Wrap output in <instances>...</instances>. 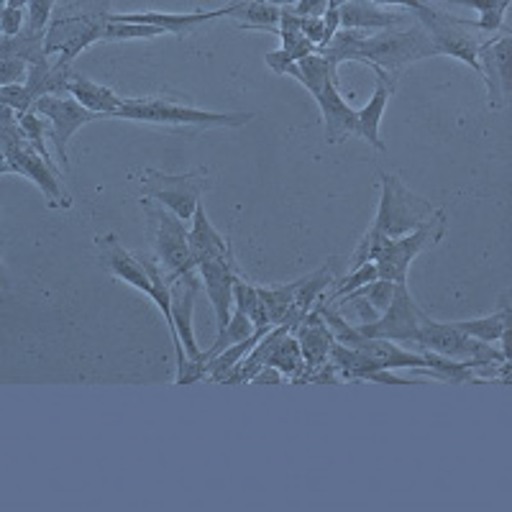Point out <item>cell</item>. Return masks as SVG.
Listing matches in <instances>:
<instances>
[{
  "label": "cell",
  "instance_id": "39",
  "mask_svg": "<svg viewBox=\"0 0 512 512\" xmlns=\"http://www.w3.org/2000/svg\"><path fill=\"white\" fill-rule=\"evenodd\" d=\"M282 382H287L285 374L274 367H262L259 372L254 374V377L249 379V384H282Z\"/></svg>",
  "mask_w": 512,
  "mask_h": 512
},
{
  "label": "cell",
  "instance_id": "17",
  "mask_svg": "<svg viewBox=\"0 0 512 512\" xmlns=\"http://www.w3.org/2000/svg\"><path fill=\"white\" fill-rule=\"evenodd\" d=\"M295 333L297 344H300V351H303V361H305V377L313 374L315 369H320L331 356V346H333V333L331 328L326 326V320L323 315L318 313V308H313L310 313H305V318L292 328ZM303 377V382H305Z\"/></svg>",
  "mask_w": 512,
  "mask_h": 512
},
{
  "label": "cell",
  "instance_id": "33",
  "mask_svg": "<svg viewBox=\"0 0 512 512\" xmlns=\"http://www.w3.org/2000/svg\"><path fill=\"white\" fill-rule=\"evenodd\" d=\"M57 0H26V26L34 34H44L52 21V11Z\"/></svg>",
  "mask_w": 512,
  "mask_h": 512
},
{
  "label": "cell",
  "instance_id": "37",
  "mask_svg": "<svg viewBox=\"0 0 512 512\" xmlns=\"http://www.w3.org/2000/svg\"><path fill=\"white\" fill-rule=\"evenodd\" d=\"M292 13L297 16H318L323 18V13L328 11V0H297L295 6H290Z\"/></svg>",
  "mask_w": 512,
  "mask_h": 512
},
{
  "label": "cell",
  "instance_id": "16",
  "mask_svg": "<svg viewBox=\"0 0 512 512\" xmlns=\"http://www.w3.org/2000/svg\"><path fill=\"white\" fill-rule=\"evenodd\" d=\"M233 8L236 3L226 8H218V11H195V13H159V11H146V13H111V18L116 21H131V24H152L159 26L164 34L185 36L198 26L210 24V21H218V18L233 16Z\"/></svg>",
  "mask_w": 512,
  "mask_h": 512
},
{
  "label": "cell",
  "instance_id": "4",
  "mask_svg": "<svg viewBox=\"0 0 512 512\" xmlns=\"http://www.w3.org/2000/svg\"><path fill=\"white\" fill-rule=\"evenodd\" d=\"M413 346H423V349L436 351V354L448 356V359L454 361H466L474 369L510 361L507 351L492 349V344H484L479 338H472L469 333L459 331L454 323H438V320L428 318V315H423V320H420L418 338H415Z\"/></svg>",
  "mask_w": 512,
  "mask_h": 512
},
{
  "label": "cell",
  "instance_id": "5",
  "mask_svg": "<svg viewBox=\"0 0 512 512\" xmlns=\"http://www.w3.org/2000/svg\"><path fill=\"white\" fill-rule=\"evenodd\" d=\"M446 233V213L438 210V216L415 231L397 236V239H382L377 251H374V267L382 280L390 282H408V269L415 256L423 254L425 249L436 246Z\"/></svg>",
  "mask_w": 512,
  "mask_h": 512
},
{
  "label": "cell",
  "instance_id": "43",
  "mask_svg": "<svg viewBox=\"0 0 512 512\" xmlns=\"http://www.w3.org/2000/svg\"><path fill=\"white\" fill-rule=\"evenodd\" d=\"M8 8H26V0H8Z\"/></svg>",
  "mask_w": 512,
  "mask_h": 512
},
{
  "label": "cell",
  "instance_id": "12",
  "mask_svg": "<svg viewBox=\"0 0 512 512\" xmlns=\"http://www.w3.org/2000/svg\"><path fill=\"white\" fill-rule=\"evenodd\" d=\"M39 116H44L49 121V134H52V144L57 149L59 159H62V167H67V144H70L72 136L80 131L85 123H93L95 118H103L98 113L82 108L72 95L67 93H47L39 95L34 103V108Z\"/></svg>",
  "mask_w": 512,
  "mask_h": 512
},
{
  "label": "cell",
  "instance_id": "21",
  "mask_svg": "<svg viewBox=\"0 0 512 512\" xmlns=\"http://www.w3.org/2000/svg\"><path fill=\"white\" fill-rule=\"evenodd\" d=\"M190 221L192 226L187 228V244H190L195 267H198L200 262H208V259H223V256H231V246H228V241L216 231V226L210 223L203 205L195 208Z\"/></svg>",
  "mask_w": 512,
  "mask_h": 512
},
{
  "label": "cell",
  "instance_id": "15",
  "mask_svg": "<svg viewBox=\"0 0 512 512\" xmlns=\"http://www.w3.org/2000/svg\"><path fill=\"white\" fill-rule=\"evenodd\" d=\"M98 249L100 262H103V267L108 269L116 280L126 282V285H131L134 290L144 292L146 297H152V277H149V272H146V267L141 264L139 256H134L131 251L123 249V244L118 241L116 233H108V236L98 239Z\"/></svg>",
  "mask_w": 512,
  "mask_h": 512
},
{
  "label": "cell",
  "instance_id": "18",
  "mask_svg": "<svg viewBox=\"0 0 512 512\" xmlns=\"http://www.w3.org/2000/svg\"><path fill=\"white\" fill-rule=\"evenodd\" d=\"M338 80H328L318 93H313V100L318 103L326 123V141L328 144H341L346 136H356V111L338 93Z\"/></svg>",
  "mask_w": 512,
  "mask_h": 512
},
{
  "label": "cell",
  "instance_id": "32",
  "mask_svg": "<svg viewBox=\"0 0 512 512\" xmlns=\"http://www.w3.org/2000/svg\"><path fill=\"white\" fill-rule=\"evenodd\" d=\"M0 103L8 105L11 111L18 113H26L34 108L36 103V95L31 93V88L26 82H18V85H0Z\"/></svg>",
  "mask_w": 512,
  "mask_h": 512
},
{
  "label": "cell",
  "instance_id": "10",
  "mask_svg": "<svg viewBox=\"0 0 512 512\" xmlns=\"http://www.w3.org/2000/svg\"><path fill=\"white\" fill-rule=\"evenodd\" d=\"M423 315L425 313L418 308L413 295H410L408 282H395V295H392L390 308L384 310L372 323H359L354 328L361 336L390 338V341H400V344H415Z\"/></svg>",
  "mask_w": 512,
  "mask_h": 512
},
{
  "label": "cell",
  "instance_id": "42",
  "mask_svg": "<svg viewBox=\"0 0 512 512\" xmlns=\"http://www.w3.org/2000/svg\"><path fill=\"white\" fill-rule=\"evenodd\" d=\"M0 287H8V274H6V267H3V262H0Z\"/></svg>",
  "mask_w": 512,
  "mask_h": 512
},
{
  "label": "cell",
  "instance_id": "45",
  "mask_svg": "<svg viewBox=\"0 0 512 512\" xmlns=\"http://www.w3.org/2000/svg\"><path fill=\"white\" fill-rule=\"evenodd\" d=\"M6 3H8V0H0V13H3V8H6Z\"/></svg>",
  "mask_w": 512,
  "mask_h": 512
},
{
  "label": "cell",
  "instance_id": "6",
  "mask_svg": "<svg viewBox=\"0 0 512 512\" xmlns=\"http://www.w3.org/2000/svg\"><path fill=\"white\" fill-rule=\"evenodd\" d=\"M141 208H144L154 249H157V262L162 264L167 277L195 272V259H192L190 244H187L185 221L149 198L141 200Z\"/></svg>",
  "mask_w": 512,
  "mask_h": 512
},
{
  "label": "cell",
  "instance_id": "9",
  "mask_svg": "<svg viewBox=\"0 0 512 512\" xmlns=\"http://www.w3.org/2000/svg\"><path fill=\"white\" fill-rule=\"evenodd\" d=\"M105 21H108L105 13L59 16L57 21H49L47 31H44V52H47V57L59 54V62L72 64L77 54L103 39Z\"/></svg>",
  "mask_w": 512,
  "mask_h": 512
},
{
  "label": "cell",
  "instance_id": "20",
  "mask_svg": "<svg viewBox=\"0 0 512 512\" xmlns=\"http://www.w3.org/2000/svg\"><path fill=\"white\" fill-rule=\"evenodd\" d=\"M374 75H377L374 95L361 111H356V136L369 141V146H374L377 152H387V146H384L382 136H379V123H382L384 108L390 103V95L395 93V82L379 70H374Z\"/></svg>",
  "mask_w": 512,
  "mask_h": 512
},
{
  "label": "cell",
  "instance_id": "23",
  "mask_svg": "<svg viewBox=\"0 0 512 512\" xmlns=\"http://www.w3.org/2000/svg\"><path fill=\"white\" fill-rule=\"evenodd\" d=\"M459 331L469 333L472 338H479L484 344H495L502 341V351H507V333H510V305L502 303L500 310L492 315H484V318L474 320H459L454 323Z\"/></svg>",
  "mask_w": 512,
  "mask_h": 512
},
{
  "label": "cell",
  "instance_id": "36",
  "mask_svg": "<svg viewBox=\"0 0 512 512\" xmlns=\"http://www.w3.org/2000/svg\"><path fill=\"white\" fill-rule=\"evenodd\" d=\"M300 31H303L305 39L315 47L323 44V34H326V26H323V18L318 16H300Z\"/></svg>",
  "mask_w": 512,
  "mask_h": 512
},
{
  "label": "cell",
  "instance_id": "13",
  "mask_svg": "<svg viewBox=\"0 0 512 512\" xmlns=\"http://www.w3.org/2000/svg\"><path fill=\"white\" fill-rule=\"evenodd\" d=\"M479 77L487 85L492 111H502L512 95V39L510 34L479 47Z\"/></svg>",
  "mask_w": 512,
  "mask_h": 512
},
{
  "label": "cell",
  "instance_id": "19",
  "mask_svg": "<svg viewBox=\"0 0 512 512\" xmlns=\"http://www.w3.org/2000/svg\"><path fill=\"white\" fill-rule=\"evenodd\" d=\"M405 21H413V16L400 11H384L382 6H377L372 0H349V3L338 8V24H341V29L382 31L397 29Z\"/></svg>",
  "mask_w": 512,
  "mask_h": 512
},
{
  "label": "cell",
  "instance_id": "40",
  "mask_svg": "<svg viewBox=\"0 0 512 512\" xmlns=\"http://www.w3.org/2000/svg\"><path fill=\"white\" fill-rule=\"evenodd\" d=\"M372 3H377V6H405L408 11H420V8L425 6L423 0H372Z\"/></svg>",
  "mask_w": 512,
  "mask_h": 512
},
{
  "label": "cell",
  "instance_id": "38",
  "mask_svg": "<svg viewBox=\"0 0 512 512\" xmlns=\"http://www.w3.org/2000/svg\"><path fill=\"white\" fill-rule=\"evenodd\" d=\"M264 62H267L269 70H274V72H277V75H285L287 67H290V64H295V62H292L290 54L285 52V49H280V52L267 54V57H264Z\"/></svg>",
  "mask_w": 512,
  "mask_h": 512
},
{
  "label": "cell",
  "instance_id": "26",
  "mask_svg": "<svg viewBox=\"0 0 512 512\" xmlns=\"http://www.w3.org/2000/svg\"><path fill=\"white\" fill-rule=\"evenodd\" d=\"M423 3H431V0H423ZM438 3H454V6L474 8L479 13V21H466V18H459V21L464 26L487 31V34H495V31L505 29V13L510 8V0H438Z\"/></svg>",
  "mask_w": 512,
  "mask_h": 512
},
{
  "label": "cell",
  "instance_id": "35",
  "mask_svg": "<svg viewBox=\"0 0 512 512\" xmlns=\"http://www.w3.org/2000/svg\"><path fill=\"white\" fill-rule=\"evenodd\" d=\"M26 26V13L24 8H3L0 13V34L3 36H16L21 34Z\"/></svg>",
  "mask_w": 512,
  "mask_h": 512
},
{
  "label": "cell",
  "instance_id": "24",
  "mask_svg": "<svg viewBox=\"0 0 512 512\" xmlns=\"http://www.w3.org/2000/svg\"><path fill=\"white\" fill-rule=\"evenodd\" d=\"M267 367L280 369L285 374L287 382H303L305 377V361H303V351H300V344H297L295 333L287 331L282 333L277 341H274L272 351H269Z\"/></svg>",
  "mask_w": 512,
  "mask_h": 512
},
{
  "label": "cell",
  "instance_id": "11",
  "mask_svg": "<svg viewBox=\"0 0 512 512\" xmlns=\"http://www.w3.org/2000/svg\"><path fill=\"white\" fill-rule=\"evenodd\" d=\"M413 16L418 18L420 26L428 31L438 54L456 57L459 62L469 64V67L479 75V44L477 39L466 31V26L461 24L459 18L433 11L431 3H425V6L420 8V11H415Z\"/></svg>",
  "mask_w": 512,
  "mask_h": 512
},
{
  "label": "cell",
  "instance_id": "7",
  "mask_svg": "<svg viewBox=\"0 0 512 512\" xmlns=\"http://www.w3.org/2000/svg\"><path fill=\"white\" fill-rule=\"evenodd\" d=\"M210 187L205 172H187V175H164L157 169H146L141 177L144 198L164 205L169 213H175L182 221H190L195 208L200 205L203 192Z\"/></svg>",
  "mask_w": 512,
  "mask_h": 512
},
{
  "label": "cell",
  "instance_id": "27",
  "mask_svg": "<svg viewBox=\"0 0 512 512\" xmlns=\"http://www.w3.org/2000/svg\"><path fill=\"white\" fill-rule=\"evenodd\" d=\"M254 331H256V326H254V323H251L249 315L233 308L231 320H228L226 326H223L221 331H218V336H216V341H213V346H210L208 351H203V356H200V359L208 361L210 356L221 354V351L228 349V346L239 344V341L249 338Z\"/></svg>",
  "mask_w": 512,
  "mask_h": 512
},
{
  "label": "cell",
  "instance_id": "44",
  "mask_svg": "<svg viewBox=\"0 0 512 512\" xmlns=\"http://www.w3.org/2000/svg\"><path fill=\"white\" fill-rule=\"evenodd\" d=\"M344 3H349V0H328V8H341Z\"/></svg>",
  "mask_w": 512,
  "mask_h": 512
},
{
  "label": "cell",
  "instance_id": "1",
  "mask_svg": "<svg viewBox=\"0 0 512 512\" xmlns=\"http://www.w3.org/2000/svg\"><path fill=\"white\" fill-rule=\"evenodd\" d=\"M333 67L341 62H361L372 70L384 72L392 82L402 75L405 67L420 62V59L436 57L438 49L433 47L431 36L423 26L410 29H382L377 34L364 29H341L331 36V41L315 47Z\"/></svg>",
  "mask_w": 512,
  "mask_h": 512
},
{
  "label": "cell",
  "instance_id": "28",
  "mask_svg": "<svg viewBox=\"0 0 512 512\" xmlns=\"http://www.w3.org/2000/svg\"><path fill=\"white\" fill-rule=\"evenodd\" d=\"M233 308L249 315L251 323H254L256 328L272 326V323L264 318V310H262V303H259V290H256V285L244 282L239 274L233 277Z\"/></svg>",
  "mask_w": 512,
  "mask_h": 512
},
{
  "label": "cell",
  "instance_id": "29",
  "mask_svg": "<svg viewBox=\"0 0 512 512\" xmlns=\"http://www.w3.org/2000/svg\"><path fill=\"white\" fill-rule=\"evenodd\" d=\"M379 274H377V267H374V262H367V264H361V267L356 269H349V274H346L344 280H338L333 282V290L328 292V295H323V303L326 305H333L336 300H341V297H346L349 292L359 290V287L369 285L372 280H377Z\"/></svg>",
  "mask_w": 512,
  "mask_h": 512
},
{
  "label": "cell",
  "instance_id": "8",
  "mask_svg": "<svg viewBox=\"0 0 512 512\" xmlns=\"http://www.w3.org/2000/svg\"><path fill=\"white\" fill-rule=\"evenodd\" d=\"M167 282L169 305H172V344H175L177 372H182L187 361H203L200 359L203 351L198 349V341L192 333V305H195V297L200 292L198 269L180 274V277H167Z\"/></svg>",
  "mask_w": 512,
  "mask_h": 512
},
{
  "label": "cell",
  "instance_id": "34",
  "mask_svg": "<svg viewBox=\"0 0 512 512\" xmlns=\"http://www.w3.org/2000/svg\"><path fill=\"white\" fill-rule=\"evenodd\" d=\"M29 77V64L16 57H0V85H18Z\"/></svg>",
  "mask_w": 512,
  "mask_h": 512
},
{
  "label": "cell",
  "instance_id": "22",
  "mask_svg": "<svg viewBox=\"0 0 512 512\" xmlns=\"http://www.w3.org/2000/svg\"><path fill=\"white\" fill-rule=\"evenodd\" d=\"M64 93L72 95L82 108H88V111L105 118H111L123 105V98L116 90H111L108 85H100L95 80H88V77L75 75V72H70L67 80H64Z\"/></svg>",
  "mask_w": 512,
  "mask_h": 512
},
{
  "label": "cell",
  "instance_id": "41",
  "mask_svg": "<svg viewBox=\"0 0 512 512\" xmlns=\"http://www.w3.org/2000/svg\"><path fill=\"white\" fill-rule=\"evenodd\" d=\"M233 3H244V0H233ZM264 3H272V6H280V8H290L295 6L297 0H264Z\"/></svg>",
  "mask_w": 512,
  "mask_h": 512
},
{
  "label": "cell",
  "instance_id": "2",
  "mask_svg": "<svg viewBox=\"0 0 512 512\" xmlns=\"http://www.w3.org/2000/svg\"><path fill=\"white\" fill-rule=\"evenodd\" d=\"M111 118H126V121L149 123V126L169 128H241L249 126L256 118L251 111H200L195 105L177 103L169 98H131Z\"/></svg>",
  "mask_w": 512,
  "mask_h": 512
},
{
  "label": "cell",
  "instance_id": "31",
  "mask_svg": "<svg viewBox=\"0 0 512 512\" xmlns=\"http://www.w3.org/2000/svg\"><path fill=\"white\" fill-rule=\"evenodd\" d=\"M349 295L364 297V300H367V303L372 305V308L377 310L379 315H382L384 310L390 308V303H392V295H395V282L377 277V280H372L369 285L359 287V290L349 292Z\"/></svg>",
  "mask_w": 512,
  "mask_h": 512
},
{
  "label": "cell",
  "instance_id": "14",
  "mask_svg": "<svg viewBox=\"0 0 512 512\" xmlns=\"http://www.w3.org/2000/svg\"><path fill=\"white\" fill-rule=\"evenodd\" d=\"M195 269H198L200 285H205V295L213 305L218 331H221L233 313V277H236L233 256L208 259V262H200Z\"/></svg>",
  "mask_w": 512,
  "mask_h": 512
},
{
  "label": "cell",
  "instance_id": "3",
  "mask_svg": "<svg viewBox=\"0 0 512 512\" xmlns=\"http://www.w3.org/2000/svg\"><path fill=\"white\" fill-rule=\"evenodd\" d=\"M379 180H382V195H379L377 218L372 223V231H377L379 236L397 239L438 216L441 208H436L431 200L415 195L397 175L379 172Z\"/></svg>",
  "mask_w": 512,
  "mask_h": 512
},
{
  "label": "cell",
  "instance_id": "25",
  "mask_svg": "<svg viewBox=\"0 0 512 512\" xmlns=\"http://www.w3.org/2000/svg\"><path fill=\"white\" fill-rule=\"evenodd\" d=\"M280 16V6H272V3H264V0H244V3H236L231 18L241 21L239 29L280 34Z\"/></svg>",
  "mask_w": 512,
  "mask_h": 512
},
{
  "label": "cell",
  "instance_id": "30",
  "mask_svg": "<svg viewBox=\"0 0 512 512\" xmlns=\"http://www.w3.org/2000/svg\"><path fill=\"white\" fill-rule=\"evenodd\" d=\"M154 36H164L159 26L152 24H131V21H116L108 16L103 29V39L100 41H131V39H154Z\"/></svg>",
  "mask_w": 512,
  "mask_h": 512
}]
</instances>
